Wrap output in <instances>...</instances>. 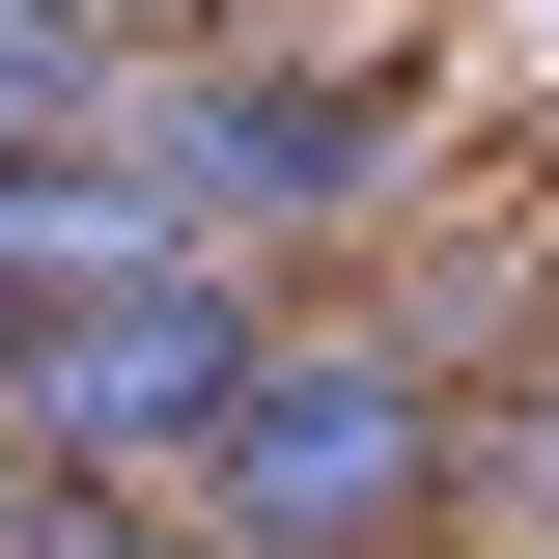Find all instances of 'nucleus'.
Wrapping results in <instances>:
<instances>
[{
  "label": "nucleus",
  "instance_id": "1",
  "mask_svg": "<svg viewBox=\"0 0 559 559\" xmlns=\"http://www.w3.org/2000/svg\"><path fill=\"white\" fill-rule=\"evenodd\" d=\"M0 419L28 448H224L252 419V308L224 280H84V308L0 336Z\"/></svg>",
  "mask_w": 559,
  "mask_h": 559
},
{
  "label": "nucleus",
  "instance_id": "3",
  "mask_svg": "<svg viewBox=\"0 0 559 559\" xmlns=\"http://www.w3.org/2000/svg\"><path fill=\"white\" fill-rule=\"evenodd\" d=\"M140 197H168V224H336L364 197V112H336V84H168Z\"/></svg>",
  "mask_w": 559,
  "mask_h": 559
},
{
  "label": "nucleus",
  "instance_id": "2",
  "mask_svg": "<svg viewBox=\"0 0 559 559\" xmlns=\"http://www.w3.org/2000/svg\"><path fill=\"white\" fill-rule=\"evenodd\" d=\"M197 476H224V503H252V532H280V559H336V532H392V503H419V476H448V419H419V392H392V364H252V419H224Z\"/></svg>",
  "mask_w": 559,
  "mask_h": 559
},
{
  "label": "nucleus",
  "instance_id": "4",
  "mask_svg": "<svg viewBox=\"0 0 559 559\" xmlns=\"http://www.w3.org/2000/svg\"><path fill=\"white\" fill-rule=\"evenodd\" d=\"M57 84H84V0H0V140L57 112Z\"/></svg>",
  "mask_w": 559,
  "mask_h": 559
},
{
  "label": "nucleus",
  "instance_id": "5",
  "mask_svg": "<svg viewBox=\"0 0 559 559\" xmlns=\"http://www.w3.org/2000/svg\"><path fill=\"white\" fill-rule=\"evenodd\" d=\"M84 28H140V0H84Z\"/></svg>",
  "mask_w": 559,
  "mask_h": 559
}]
</instances>
